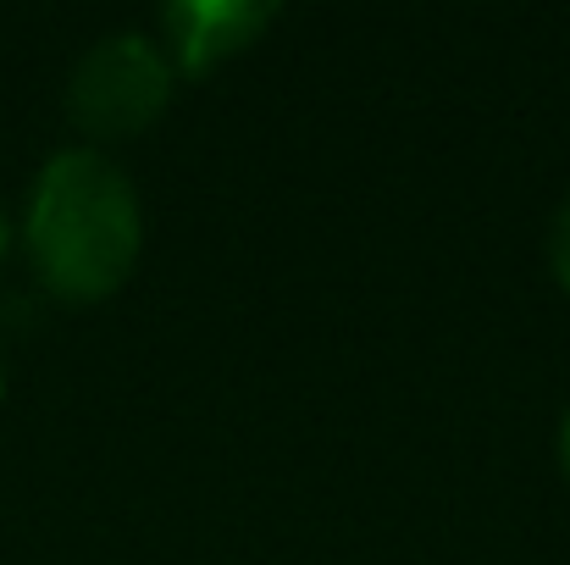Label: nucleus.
<instances>
[{
  "label": "nucleus",
  "mask_w": 570,
  "mask_h": 565,
  "mask_svg": "<svg viewBox=\"0 0 570 565\" xmlns=\"http://www.w3.org/2000/svg\"><path fill=\"white\" fill-rule=\"evenodd\" d=\"M22 244L56 300L89 305L117 294L145 244V211L128 173L89 145L56 150L33 178Z\"/></svg>",
  "instance_id": "obj_1"
},
{
  "label": "nucleus",
  "mask_w": 570,
  "mask_h": 565,
  "mask_svg": "<svg viewBox=\"0 0 570 565\" xmlns=\"http://www.w3.org/2000/svg\"><path fill=\"white\" fill-rule=\"evenodd\" d=\"M173 84L178 72L150 33H106L78 56L67 111L95 139H134L173 106Z\"/></svg>",
  "instance_id": "obj_2"
},
{
  "label": "nucleus",
  "mask_w": 570,
  "mask_h": 565,
  "mask_svg": "<svg viewBox=\"0 0 570 565\" xmlns=\"http://www.w3.org/2000/svg\"><path fill=\"white\" fill-rule=\"evenodd\" d=\"M272 17L277 6H261V0H173L161 11V50L173 72L205 78L227 67L233 56H244L272 28Z\"/></svg>",
  "instance_id": "obj_3"
},
{
  "label": "nucleus",
  "mask_w": 570,
  "mask_h": 565,
  "mask_svg": "<svg viewBox=\"0 0 570 565\" xmlns=\"http://www.w3.org/2000/svg\"><path fill=\"white\" fill-rule=\"evenodd\" d=\"M549 261H554V277L570 289V199L554 216V233H549Z\"/></svg>",
  "instance_id": "obj_4"
},
{
  "label": "nucleus",
  "mask_w": 570,
  "mask_h": 565,
  "mask_svg": "<svg viewBox=\"0 0 570 565\" xmlns=\"http://www.w3.org/2000/svg\"><path fill=\"white\" fill-rule=\"evenodd\" d=\"M560 466H566V477H570V410H566V427H560Z\"/></svg>",
  "instance_id": "obj_5"
},
{
  "label": "nucleus",
  "mask_w": 570,
  "mask_h": 565,
  "mask_svg": "<svg viewBox=\"0 0 570 565\" xmlns=\"http://www.w3.org/2000/svg\"><path fill=\"white\" fill-rule=\"evenodd\" d=\"M6 244H11V227H6V211H0V261H6Z\"/></svg>",
  "instance_id": "obj_6"
},
{
  "label": "nucleus",
  "mask_w": 570,
  "mask_h": 565,
  "mask_svg": "<svg viewBox=\"0 0 570 565\" xmlns=\"http://www.w3.org/2000/svg\"><path fill=\"white\" fill-rule=\"evenodd\" d=\"M0 393H6V377H0Z\"/></svg>",
  "instance_id": "obj_7"
}]
</instances>
